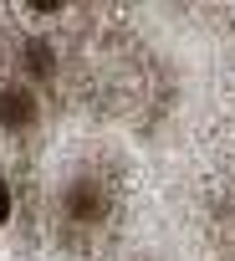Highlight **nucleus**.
I'll return each mask as SVG.
<instances>
[{
  "instance_id": "obj_1",
  "label": "nucleus",
  "mask_w": 235,
  "mask_h": 261,
  "mask_svg": "<svg viewBox=\"0 0 235 261\" xmlns=\"http://www.w3.org/2000/svg\"><path fill=\"white\" fill-rule=\"evenodd\" d=\"M6 215H11V190L0 185V225H6Z\"/></svg>"
}]
</instances>
